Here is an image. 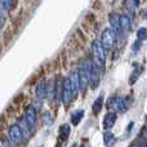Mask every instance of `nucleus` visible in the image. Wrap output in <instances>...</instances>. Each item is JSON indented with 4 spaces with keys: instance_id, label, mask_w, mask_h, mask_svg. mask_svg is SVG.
Instances as JSON below:
<instances>
[{
    "instance_id": "obj_17",
    "label": "nucleus",
    "mask_w": 147,
    "mask_h": 147,
    "mask_svg": "<svg viewBox=\"0 0 147 147\" xmlns=\"http://www.w3.org/2000/svg\"><path fill=\"white\" fill-rule=\"evenodd\" d=\"M141 71H142V70H141L140 65L136 63V69H134V71H133L132 75H130V79H129V85H133V84L138 80V78H140V75H141Z\"/></svg>"
},
{
    "instance_id": "obj_2",
    "label": "nucleus",
    "mask_w": 147,
    "mask_h": 147,
    "mask_svg": "<svg viewBox=\"0 0 147 147\" xmlns=\"http://www.w3.org/2000/svg\"><path fill=\"white\" fill-rule=\"evenodd\" d=\"M132 105V99L130 97H125V98H121V97H114V98L110 99L109 102V107L110 110H114V112H125Z\"/></svg>"
},
{
    "instance_id": "obj_4",
    "label": "nucleus",
    "mask_w": 147,
    "mask_h": 147,
    "mask_svg": "<svg viewBox=\"0 0 147 147\" xmlns=\"http://www.w3.org/2000/svg\"><path fill=\"white\" fill-rule=\"evenodd\" d=\"M76 94L74 93V89L71 86V83H70L69 78L63 79V92H62V102H63L65 106H69L70 102L72 101V98Z\"/></svg>"
},
{
    "instance_id": "obj_23",
    "label": "nucleus",
    "mask_w": 147,
    "mask_h": 147,
    "mask_svg": "<svg viewBox=\"0 0 147 147\" xmlns=\"http://www.w3.org/2000/svg\"><path fill=\"white\" fill-rule=\"evenodd\" d=\"M133 3H134V5H136V7H140V3H141V0H133Z\"/></svg>"
},
{
    "instance_id": "obj_6",
    "label": "nucleus",
    "mask_w": 147,
    "mask_h": 147,
    "mask_svg": "<svg viewBox=\"0 0 147 147\" xmlns=\"http://www.w3.org/2000/svg\"><path fill=\"white\" fill-rule=\"evenodd\" d=\"M8 136H9V140L13 145H20L23 140V134L22 130L20 129L17 124H13L9 127V130H8Z\"/></svg>"
},
{
    "instance_id": "obj_9",
    "label": "nucleus",
    "mask_w": 147,
    "mask_h": 147,
    "mask_svg": "<svg viewBox=\"0 0 147 147\" xmlns=\"http://www.w3.org/2000/svg\"><path fill=\"white\" fill-rule=\"evenodd\" d=\"M109 20H110L111 28L115 31V34L120 35V34H121V28H120V16L117 14V13H111Z\"/></svg>"
},
{
    "instance_id": "obj_21",
    "label": "nucleus",
    "mask_w": 147,
    "mask_h": 147,
    "mask_svg": "<svg viewBox=\"0 0 147 147\" xmlns=\"http://www.w3.org/2000/svg\"><path fill=\"white\" fill-rule=\"evenodd\" d=\"M138 146H140V147H147V141H142V142H141Z\"/></svg>"
},
{
    "instance_id": "obj_24",
    "label": "nucleus",
    "mask_w": 147,
    "mask_h": 147,
    "mask_svg": "<svg viewBox=\"0 0 147 147\" xmlns=\"http://www.w3.org/2000/svg\"><path fill=\"white\" fill-rule=\"evenodd\" d=\"M132 147H140V146H138V145H134V146H132Z\"/></svg>"
},
{
    "instance_id": "obj_11",
    "label": "nucleus",
    "mask_w": 147,
    "mask_h": 147,
    "mask_svg": "<svg viewBox=\"0 0 147 147\" xmlns=\"http://www.w3.org/2000/svg\"><path fill=\"white\" fill-rule=\"evenodd\" d=\"M36 96L40 99H44L48 96V83L45 80H41L38 84V86H36Z\"/></svg>"
},
{
    "instance_id": "obj_14",
    "label": "nucleus",
    "mask_w": 147,
    "mask_h": 147,
    "mask_svg": "<svg viewBox=\"0 0 147 147\" xmlns=\"http://www.w3.org/2000/svg\"><path fill=\"white\" fill-rule=\"evenodd\" d=\"M103 101H105L103 94H99V96L97 97V99L94 101L93 106H92V110H93L94 114H98V112L102 110V107H103Z\"/></svg>"
},
{
    "instance_id": "obj_5",
    "label": "nucleus",
    "mask_w": 147,
    "mask_h": 147,
    "mask_svg": "<svg viewBox=\"0 0 147 147\" xmlns=\"http://www.w3.org/2000/svg\"><path fill=\"white\" fill-rule=\"evenodd\" d=\"M25 120L27 123V127L30 129V132H34L36 128V121H38V115H36V109L34 106L27 107L25 112Z\"/></svg>"
},
{
    "instance_id": "obj_26",
    "label": "nucleus",
    "mask_w": 147,
    "mask_h": 147,
    "mask_svg": "<svg viewBox=\"0 0 147 147\" xmlns=\"http://www.w3.org/2000/svg\"><path fill=\"white\" fill-rule=\"evenodd\" d=\"M71 147H76V145H72V146H71Z\"/></svg>"
},
{
    "instance_id": "obj_3",
    "label": "nucleus",
    "mask_w": 147,
    "mask_h": 147,
    "mask_svg": "<svg viewBox=\"0 0 147 147\" xmlns=\"http://www.w3.org/2000/svg\"><path fill=\"white\" fill-rule=\"evenodd\" d=\"M116 34L112 30L111 27H106L102 31V36H101V43L103 45L105 51H111L114 49L115 43H116Z\"/></svg>"
},
{
    "instance_id": "obj_8",
    "label": "nucleus",
    "mask_w": 147,
    "mask_h": 147,
    "mask_svg": "<svg viewBox=\"0 0 147 147\" xmlns=\"http://www.w3.org/2000/svg\"><path fill=\"white\" fill-rule=\"evenodd\" d=\"M116 119H117L116 112H114V111L107 112V114L105 115V117H103V124H102L103 125V129L105 130L111 129V128L115 125V123H116Z\"/></svg>"
},
{
    "instance_id": "obj_19",
    "label": "nucleus",
    "mask_w": 147,
    "mask_h": 147,
    "mask_svg": "<svg viewBox=\"0 0 147 147\" xmlns=\"http://www.w3.org/2000/svg\"><path fill=\"white\" fill-rule=\"evenodd\" d=\"M43 120H44V124H47V125H51L53 123V117H52V115L48 111H45L43 114Z\"/></svg>"
},
{
    "instance_id": "obj_12",
    "label": "nucleus",
    "mask_w": 147,
    "mask_h": 147,
    "mask_svg": "<svg viewBox=\"0 0 147 147\" xmlns=\"http://www.w3.org/2000/svg\"><path fill=\"white\" fill-rule=\"evenodd\" d=\"M130 27H132V21H130V17L127 14L120 16V28L123 31H129Z\"/></svg>"
},
{
    "instance_id": "obj_22",
    "label": "nucleus",
    "mask_w": 147,
    "mask_h": 147,
    "mask_svg": "<svg viewBox=\"0 0 147 147\" xmlns=\"http://www.w3.org/2000/svg\"><path fill=\"white\" fill-rule=\"evenodd\" d=\"M3 25H4V18H3L1 14H0V28L3 27Z\"/></svg>"
},
{
    "instance_id": "obj_16",
    "label": "nucleus",
    "mask_w": 147,
    "mask_h": 147,
    "mask_svg": "<svg viewBox=\"0 0 147 147\" xmlns=\"http://www.w3.org/2000/svg\"><path fill=\"white\" fill-rule=\"evenodd\" d=\"M16 5V0H0V9L10 10Z\"/></svg>"
},
{
    "instance_id": "obj_10",
    "label": "nucleus",
    "mask_w": 147,
    "mask_h": 147,
    "mask_svg": "<svg viewBox=\"0 0 147 147\" xmlns=\"http://www.w3.org/2000/svg\"><path fill=\"white\" fill-rule=\"evenodd\" d=\"M70 133H71V128H70L69 124H62L59 127L58 130V140L59 142H66L70 137Z\"/></svg>"
},
{
    "instance_id": "obj_13",
    "label": "nucleus",
    "mask_w": 147,
    "mask_h": 147,
    "mask_svg": "<svg viewBox=\"0 0 147 147\" xmlns=\"http://www.w3.org/2000/svg\"><path fill=\"white\" fill-rule=\"evenodd\" d=\"M103 142L107 147H112L115 145V142H116V137L114 136V133L106 130V132L103 133Z\"/></svg>"
},
{
    "instance_id": "obj_18",
    "label": "nucleus",
    "mask_w": 147,
    "mask_h": 147,
    "mask_svg": "<svg viewBox=\"0 0 147 147\" xmlns=\"http://www.w3.org/2000/svg\"><path fill=\"white\" fill-rule=\"evenodd\" d=\"M137 38H138V40H146L147 39V28L146 27H141L140 30L137 31Z\"/></svg>"
},
{
    "instance_id": "obj_15",
    "label": "nucleus",
    "mask_w": 147,
    "mask_h": 147,
    "mask_svg": "<svg viewBox=\"0 0 147 147\" xmlns=\"http://www.w3.org/2000/svg\"><path fill=\"white\" fill-rule=\"evenodd\" d=\"M84 117V110H76L71 114V123L72 125H79Z\"/></svg>"
},
{
    "instance_id": "obj_1",
    "label": "nucleus",
    "mask_w": 147,
    "mask_h": 147,
    "mask_svg": "<svg viewBox=\"0 0 147 147\" xmlns=\"http://www.w3.org/2000/svg\"><path fill=\"white\" fill-rule=\"evenodd\" d=\"M92 51H93V56H94V63L101 70H105V66H106V54H105V48L101 41L93 40Z\"/></svg>"
},
{
    "instance_id": "obj_7",
    "label": "nucleus",
    "mask_w": 147,
    "mask_h": 147,
    "mask_svg": "<svg viewBox=\"0 0 147 147\" xmlns=\"http://www.w3.org/2000/svg\"><path fill=\"white\" fill-rule=\"evenodd\" d=\"M99 80H101V69L93 62V65H92V71H90V80H89V84H90L92 89H96L97 86H98Z\"/></svg>"
},
{
    "instance_id": "obj_20",
    "label": "nucleus",
    "mask_w": 147,
    "mask_h": 147,
    "mask_svg": "<svg viewBox=\"0 0 147 147\" xmlns=\"http://www.w3.org/2000/svg\"><path fill=\"white\" fill-rule=\"evenodd\" d=\"M138 49H140V40H137V41H136V43H134V51L137 52Z\"/></svg>"
},
{
    "instance_id": "obj_25",
    "label": "nucleus",
    "mask_w": 147,
    "mask_h": 147,
    "mask_svg": "<svg viewBox=\"0 0 147 147\" xmlns=\"http://www.w3.org/2000/svg\"><path fill=\"white\" fill-rule=\"evenodd\" d=\"M80 147H88V146H86V145H83V146H80Z\"/></svg>"
}]
</instances>
